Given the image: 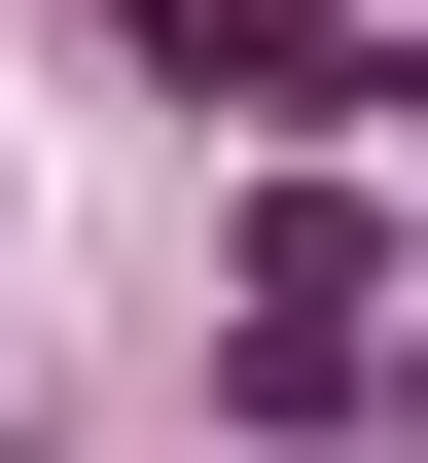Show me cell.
Returning <instances> with one entry per match:
<instances>
[{"label":"cell","instance_id":"1","mask_svg":"<svg viewBox=\"0 0 428 463\" xmlns=\"http://www.w3.org/2000/svg\"><path fill=\"white\" fill-rule=\"evenodd\" d=\"M393 428H428V392H393Z\"/></svg>","mask_w":428,"mask_h":463}]
</instances>
